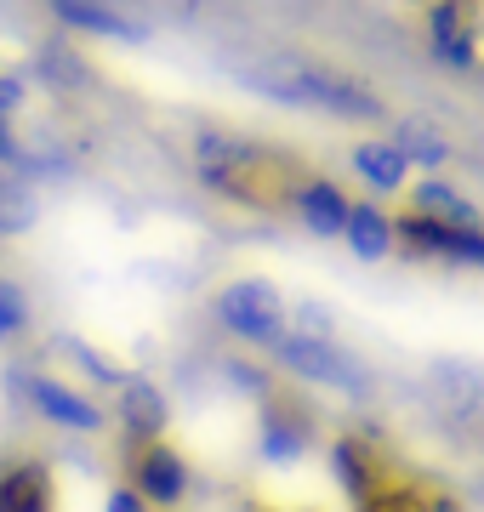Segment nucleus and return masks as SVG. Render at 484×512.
<instances>
[{"label": "nucleus", "mask_w": 484, "mask_h": 512, "mask_svg": "<svg viewBox=\"0 0 484 512\" xmlns=\"http://www.w3.org/2000/svg\"><path fill=\"white\" fill-rule=\"evenodd\" d=\"M297 336H331V313H325V308H314V302H302V308H297Z\"/></svg>", "instance_id": "nucleus-26"}, {"label": "nucleus", "mask_w": 484, "mask_h": 512, "mask_svg": "<svg viewBox=\"0 0 484 512\" xmlns=\"http://www.w3.org/2000/svg\"><path fill=\"white\" fill-rule=\"evenodd\" d=\"M12 393H18L46 427H57V433L97 439V433L109 427V410H103L86 387L63 382V376H52V370H12Z\"/></svg>", "instance_id": "nucleus-4"}, {"label": "nucleus", "mask_w": 484, "mask_h": 512, "mask_svg": "<svg viewBox=\"0 0 484 512\" xmlns=\"http://www.w3.org/2000/svg\"><path fill=\"white\" fill-rule=\"evenodd\" d=\"M393 245L428 262H456V268H484V228H445L422 211L393 217Z\"/></svg>", "instance_id": "nucleus-8"}, {"label": "nucleus", "mask_w": 484, "mask_h": 512, "mask_svg": "<svg viewBox=\"0 0 484 512\" xmlns=\"http://www.w3.org/2000/svg\"><path fill=\"white\" fill-rule=\"evenodd\" d=\"M314 450V410L297 399V393H285L274 387L268 399H262V421H257V456L268 467H297L302 456Z\"/></svg>", "instance_id": "nucleus-7"}, {"label": "nucleus", "mask_w": 484, "mask_h": 512, "mask_svg": "<svg viewBox=\"0 0 484 512\" xmlns=\"http://www.w3.org/2000/svg\"><path fill=\"white\" fill-rule=\"evenodd\" d=\"M428 387L439 393V404H445L456 421H479L484 416V376L467 365H450V359H439L428 376Z\"/></svg>", "instance_id": "nucleus-19"}, {"label": "nucleus", "mask_w": 484, "mask_h": 512, "mask_svg": "<svg viewBox=\"0 0 484 512\" xmlns=\"http://www.w3.org/2000/svg\"><path fill=\"white\" fill-rule=\"evenodd\" d=\"M0 512H57V473L40 456L0 461Z\"/></svg>", "instance_id": "nucleus-11"}, {"label": "nucleus", "mask_w": 484, "mask_h": 512, "mask_svg": "<svg viewBox=\"0 0 484 512\" xmlns=\"http://www.w3.org/2000/svg\"><path fill=\"white\" fill-rule=\"evenodd\" d=\"M211 313H217V325L234 342H245V348H274L285 330H291V308H285L280 285L262 279V274L228 279L223 291H217V302H211Z\"/></svg>", "instance_id": "nucleus-3"}, {"label": "nucleus", "mask_w": 484, "mask_h": 512, "mask_svg": "<svg viewBox=\"0 0 484 512\" xmlns=\"http://www.w3.org/2000/svg\"><path fill=\"white\" fill-rule=\"evenodd\" d=\"M29 325H35V302H29V291H23V279L0 274V348L23 342Z\"/></svg>", "instance_id": "nucleus-22"}, {"label": "nucleus", "mask_w": 484, "mask_h": 512, "mask_svg": "<svg viewBox=\"0 0 484 512\" xmlns=\"http://www.w3.org/2000/svg\"><path fill=\"white\" fill-rule=\"evenodd\" d=\"M393 148H399L410 165H428V171H445V165L456 160V143H450V137H439V131H428L422 120H399Z\"/></svg>", "instance_id": "nucleus-21"}, {"label": "nucleus", "mask_w": 484, "mask_h": 512, "mask_svg": "<svg viewBox=\"0 0 484 512\" xmlns=\"http://www.w3.org/2000/svg\"><path fill=\"white\" fill-rule=\"evenodd\" d=\"M348 165H354V177L371 194H399V188L410 183V160L393 148V137H359L354 148H348Z\"/></svg>", "instance_id": "nucleus-16"}, {"label": "nucleus", "mask_w": 484, "mask_h": 512, "mask_svg": "<svg viewBox=\"0 0 484 512\" xmlns=\"http://www.w3.org/2000/svg\"><path fill=\"white\" fill-rule=\"evenodd\" d=\"M29 92H35V86H29L23 69H0V120H6V126H18V114L29 109Z\"/></svg>", "instance_id": "nucleus-24"}, {"label": "nucleus", "mask_w": 484, "mask_h": 512, "mask_svg": "<svg viewBox=\"0 0 484 512\" xmlns=\"http://www.w3.org/2000/svg\"><path fill=\"white\" fill-rule=\"evenodd\" d=\"M52 6V18L63 29H75V35H92V40H120V46H143L149 40V23L131 18L126 6H114V0H46Z\"/></svg>", "instance_id": "nucleus-10"}, {"label": "nucleus", "mask_w": 484, "mask_h": 512, "mask_svg": "<svg viewBox=\"0 0 484 512\" xmlns=\"http://www.w3.org/2000/svg\"><path fill=\"white\" fill-rule=\"evenodd\" d=\"M382 467H388V456H382V450H376L365 433H336V439H331V478L342 484L348 507H354L359 495L371 490Z\"/></svg>", "instance_id": "nucleus-15"}, {"label": "nucleus", "mask_w": 484, "mask_h": 512, "mask_svg": "<svg viewBox=\"0 0 484 512\" xmlns=\"http://www.w3.org/2000/svg\"><path fill=\"white\" fill-rule=\"evenodd\" d=\"M0 69H6V63H0Z\"/></svg>", "instance_id": "nucleus-29"}, {"label": "nucleus", "mask_w": 484, "mask_h": 512, "mask_svg": "<svg viewBox=\"0 0 484 512\" xmlns=\"http://www.w3.org/2000/svg\"><path fill=\"white\" fill-rule=\"evenodd\" d=\"M57 348H63L80 370H86V382H92V387H109V393H114V387L126 382V370L114 365V359H103L97 348H86V342H57Z\"/></svg>", "instance_id": "nucleus-23"}, {"label": "nucleus", "mask_w": 484, "mask_h": 512, "mask_svg": "<svg viewBox=\"0 0 484 512\" xmlns=\"http://www.w3.org/2000/svg\"><path fill=\"white\" fill-rule=\"evenodd\" d=\"M103 512H154V507L120 478V484H109V495H103Z\"/></svg>", "instance_id": "nucleus-25"}, {"label": "nucleus", "mask_w": 484, "mask_h": 512, "mask_svg": "<svg viewBox=\"0 0 484 512\" xmlns=\"http://www.w3.org/2000/svg\"><path fill=\"white\" fill-rule=\"evenodd\" d=\"M40 222V188L29 177L0 171V239H23Z\"/></svg>", "instance_id": "nucleus-20"}, {"label": "nucleus", "mask_w": 484, "mask_h": 512, "mask_svg": "<svg viewBox=\"0 0 484 512\" xmlns=\"http://www.w3.org/2000/svg\"><path fill=\"white\" fill-rule=\"evenodd\" d=\"M342 245H348L359 262H382V256H393V251H399V245H393V217L376 200H354V205H348Z\"/></svg>", "instance_id": "nucleus-18"}, {"label": "nucleus", "mask_w": 484, "mask_h": 512, "mask_svg": "<svg viewBox=\"0 0 484 512\" xmlns=\"http://www.w3.org/2000/svg\"><path fill=\"white\" fill-rule=\"evenodd\" d=\"M120 461H126V484L143 495L154 512L183 507L188 490H194V467H188V456L171 439L131 444V450H120Z\"/></svg>", "instance_id": "nucleus-6"}, {"label": "nucleus", "mask_w": 484, "mask_h": 512, "mask_svg": "<svg viewBox=\"0 0 484 512\" xmlns=\"http://www.w3.org/2000/svg\"><path fill=\"white\" fill-rule=\"evenodd\" d=\"M433 512H467V501L462 495H450L445 484H433Z\"/></svg>", "instance_id": "nucleus-27"}, {"label": "nucleus", "mask_w": 484, "mask_h": 512, "mask_svg": "<svg viewBox=\"0 0 484 512\" xmlns=\"http://www.w3.org/2000/svg\"><path fill=\"white\" fill-rule=\"evenodd\" d=\"M188 165H194V177L205 183V194H217V200H228V205H245V211L285 205L291 188H297V177H291L268 148L240 137V131H223V126L194 131Z\"/></svg>", "instance_id": "nucleus-2"}, {"label": "nucleus", "mask_w": 484, "mask_h": 512, "mask_svg": "<svg viewBox=\"0 0 484 512\" xmlns=\"http://www.w3.org/2000/svg\"><path fill=\"white\" fill-rule=\"evenodd\" d=\"M291 211H297V222L308 228V234L319 239H342V228H348V188L336 183V177H297V188H291Z\"/></svg>", "instance_id": "nucleus-12"}, {"label": "nucleus", "mask_w": 484, "mask_h": 512, "mask_svg": "<svg viewBox=\"0 0 484 512\" xmlns=\"http://www.w3.org/2000/svg\"><path fill=\"white\" fill-rule=\"evenodd\" d=\"M245 92L268 97V103H285V109H319V114H336V120H382L388 103L376 92L371 80L336 69L314 52H274L262 63H245L234 69Z\"/></svg>", "instance_id": "nucleus-1"}, {"label": "nucleus", "mask_w": 484, "mask_h": 512, "mask_svg": "<svg viewBox=\"0 0 484 512\" xmlns=\"http://www.w3.org/2000/svg\"><path fill=\"white\" fill-rule=\"evenodd\" d=\"M268 353L308 387H331V393H348V399L371 393V376L359 370V359H348V353L336 348L331 336H297V330H285Z\"/></svg>", "instance_id": "nucleus-5"}, {"label": "nucleus", "mask_w": 484, "mask_h": 512, "mask_svg": "<svg viewBox=\"0 0 484 512\" xmlns=\"http://www.w3.org/2000/svg\"><path fill=\"white\" fill-rule=\"evenodd\" d=\"M428 46L445 69H479L484 52H479V35H473V18H467L462 0H433L428 12Z\"/></svg>", "instance_id": "nucleus-13"}, {"label": "nucleus", "mask_w": 484, "mask_h": 512, "mask_svg": "<svg viewBox=\"0 0 484 512\" xmlns=\"http://www.w3.org/2000/svg\"><path fill=\"white\" fill-rule=\"evenodd\" d=\"M410 211L445 222V228H484V211L456 183H445V177H422V183L410 188Z\"/></svg>", "instance_id": "nucleus-17"}, {"label": "nucleus", "mask_w": 484, "mask_h": 512, "mask_svg": "<svg viewBox=\"0 0 484 512\" xmlns=\"http://www.w3.org/2000/svg\"><path fill=\"white\" fill-rule=\"evenodd\" d=\"M245 512H314V507H262V501H251Z\"/></svg>", "instance_id": "nucleus-28"}, {"label": "nucleus", "mask_w": 484, "mask_h": 512, "mask_svg": "<svg viewBox=\"0 0 484 512\" xmlns=\"http://www.w3.org/2000/svg\"><path fill=\"white\" fill-rule=\"evenodd\" d=\"M114 427H120V450L131 444H154L171 433V399L166 387L154 382V376H131L114 387Z\"/></svg>", "instance_id": "nucleus-9"}, {"label": "nucleus", "mask_w": 484, "mask_h": 512, "mask_svg": "<svg viewBox=\"0 0 484 512\" xmlns=\"http://www.w3.org/2000/svg\"><path fill=\"white\" fill-rule=\"evenodd\" d=\"M354 512H433V484L416 478L410 467H399V461H388L371 490L354 501Z\"/></svg>", "instance_id": "nucleus-14"}]
</instances>
